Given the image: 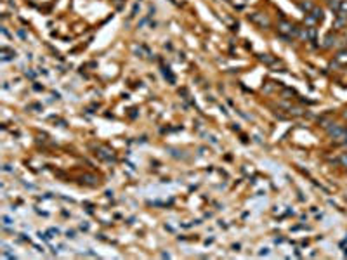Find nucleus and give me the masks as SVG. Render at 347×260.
<instances>
[{
    "mask_svg": "<svg viewBox=\"0 0 347 260\" xmlns=\"http://www.w3.org/2000/svg\"><path fill=\"white\" fill-rule=\"evenodd\" d=\"M252 19L257 21V23H260L262 26H264V24H267V19H265V18H257V16H252Z\"/></svg>",
    "mask_w": 347,
    "mask_h": 260,
    "instance_id": "obj_1",
    "label": "nucleus"
}]
</instances>
